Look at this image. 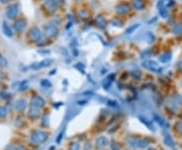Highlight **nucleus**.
I'll list each match as a JSON object with an SVG mask.
<instances>
[{"label": "nucleus", "instance_id": "nucleus-1", "mask_svg": "<svg viewBox=\"0 0 182 150\" xmlns=\"http://www.w3.org/2000/svg\"><path fill=\"white\" fill-rule=\"evenodd\" d=\"M29 37L36 42H41V40L44 39V36H43L42 31H41V29L36 26H33V28L31 29V31H29Z\"/></svg>", "mask_w": 182, "mask_h": 150}, {"label": "nucleus", "instance_id": "nucleus-2", "mask_svg": "<svg viewBox=\"0 0 182 150\" xmlns=\"http://www.w3.org/2000/svg\"><path fill=\"white\" fill-rule=\"evenodd\" d=\"M18 12H19V5L16 3L11 4V5H9L7 9H6V15H7V17L9 19L14 18L18 14Z\"/></svg>", "mask_w": 182, "mask_h": 150}, {"label": "nucleus", "instance_id": "nucleus-3", "mask_svg": "<svg viewBox=\"0 0 182 150\" xmlns=\"http://www.w3.org/2000/svg\"><path fill=\"white\" fill-rule=\"evenodd\" d=\"M31 141L36 142V143H41V142H44L45 139H47V134L42 132V131H36L31 135Z\"/></svg>", "mask_w": 182, "mask_h": 150}, {"label": "nucleus", "instance_id": "nucleus-4", "mask_svg": "<svg viewBox=\"0 0 182 150\" xmlns=\"http://www.w3.org/2000/svg\"><path fill=\"white\" fill-rule=\"evenodd\" d=\"M26 26V21L24 19H17L13 22V29H14L16 32H20L22 31Z\"/></svg>", "mask_w": 182, "mask_h": 150}, {"label": "nucleus", "instance_id": "nucleus-5", "mask_svg": "<svg viewBox=\"0 0 182 150\" xmlns=\"http://www.w3.org/2000/svg\"><path fill=\"white\" fill-rule=\"evenodd\" d=\"M45 30L48 36H55L58 35V28H57V26H55V24L49 23L45 25Z\"/></svg>", "mask_w": 182, "mask_h": 150}, {"label": "nucleus", "instance_id": "nucleus-6", "mask_svg": "<svg viewBox=\"0 0 182 150\" xmlns=\"http://www.w3.org/2000/svg\"><path fill=\"white\" fill-rule=\"evenodd\" d=\"M52 62H53V61L50 60V58H48V60H44V61H42V62H40V63H33L31 68V69H33V70L43 69V68H45V67H48V65H51Z\"/></svg>", "mask_w": 182, "mask_h": 150}, {"label": "nucleus", "instance_id": "nucleus-7", "mask_svg": "<svg viewBox=\"0 0 182 150\" xmlns=\"http://www.w3.org/2000/svg\"><path fill=\"white\" fill-rule=\"evenodd\" d=\"M31 106L36 107V108H42V107L44 106L45 102H44V100H43L41 97L36 96V97H33V99H31Z\"/></svg>", "mask_w": 182, "mask_h": 150}, {"label": "nucleus", "instance_id": "nucleus-8", "mask_svg": "<svg viewBox=\"0 0 182 150\" xmlns=\"http://www.w3.org/2000/svg\"><path fill=\"white\" fill-rule=\"evenodd\" d=\"M2 29H3V32L6 36H8V37H12L13 36L12 29L10 28V26L8 25V23L6 21H3V24H2Z\"/></svg>", "mask_w": 182, "mask_h": 150}, {"label": "nucleus", "instance_id": "nucleus-9", "mask_svg": "<svg viewBox=\"0 0 182 150\" xmlns=\"http://www.w3.org/2000/svg\"><path fill=\"white\" fill-rule=\"evenodd\" d=\"M129 5L126 3H120L117 8V13H119V14H124V13L129 12Z\"/></svg>", "mask_w": 182, "mask_h": 150}, {"label": "nucleus", "instance_id": "nucleus-10", "mask_svg": "<svg viewBox=\"0 0 182 150\" xmlns=\"http://www.w3.org/2000/svg\"><path fill=\"white\" fill-rule=\"evenodd\" d=\"M26 101L22 100V99H20V100H18L16 103H15V109L18 110V111H23L24 108H26Z\"/></svg>", "mask_w": 182, "mask_h": 150}, {"label": "nucleus", "instance_id": "nucleus-11", "mask_svg": "<svg viewBox=\"0 0 182 150\" xmlns=\"http://www.w3.org/2000/svg\"><path fill=\"white\" fill-rule=\"evenodd\" d=\"M133 6L134 8L136 9V10H141V9L144 8L145 3L143 0H134L133 1Z\"/></svg>", "mask_w": 182, "mask_h": 150}, {"label": "nucleus", "instance_id": "nucleus-12", "mask_svg": "<svg viewBox=\"0 0 182 150\" xmlns=\"http://www.w3.org/2000/svg\"><path fill=\"white\" fill-rule=\"evenodd\" d=\"M28 115L31 116V118H36V117H38V115H40V112H38V108L31 106V109H29V111H28Z\"/></svg>", "mask_w": 182, "mask_h": 150}, {"label": "nucleus", "instance_id": "nucleus-13", "mask_svg": "<svg viewBox=\"0 0 182 150\" xmlns=\"http://www.w3.org/2000/svg\"><path fill=\"white\" fill-rule=\"evenodd\" d=\"M159 60H160L162 63L169 62V61L171 60V54H168V53L164 54H162V56H160V58H159Z\"/></svg>", "mask_w": 182, "mask_h": 150}, {"label": "nucleus", "instance_id": "nucleus-14", "mask_svg": "<svg viewBox=\"0 0 182 150\" xmlns=\"http://www.w3.org/2000/svg\"><path fill=\"white\" fill-rule=\"evenodd\" d=\"M8 65V62L6 58H4L3 56H1L0 58V68H5Z\"/></svg>", "mask_w": 182, "mask_h": 150}, {"label": "nucleus", "instance_id": "nucleus-15", "mask_svg": "<svg viewBox=\"0 0 182 150\" xmlns=\"http://www.w3.org/2000/svg\"><path fill=\"white\" fill-rule=\"evenodd\" d=\"M6 115H7V110H6V108L5 107L0 106V117L3 118V117H5Z\"/></svg>", "mask_w": 182, "mask_h": 150}, {"label": "nucleus", "instance_id": "nucleus-16", "mask_svg": "<svg viewBox=\"0 0 182 150\" xmlns=\"http://www.w3.org/2000/svg\"><path fill=\"white\" fill-rule=\"evenodd\" d=\"M173 31H174V33H182V24H178V25L175 26Z\"/></svg>", "mask_w": 182, "mask_h": 150}, {"label": "nucleus", "instance_id": "nucleus-17", "mask_svg": "<svg viewBox=\"0 0 182 150\" xmlns=\"http://www.w3.org/2000/svg\"><path fill=\"white\" fill-rule=\"evenodd\" d=\"M165 141H166V143H167V144L169 145L170 147H173V146H174V141H173L172 138H171V137H169V136H167V137H166Z\"/></svg>", "mask_w": 182, "mask_h": 150}, {"label": "nucleus", "instance_id": "nucleus-18", "mask_svg": "<svg viewBox=\"0 0 182 150\" xmlns=\"http://www.w3.org/2000/svg\"><path fill=\"white\" fill-rule=\"evenodd\" d=\"M27 86H28V83H27V81H23L21 83V86H20V91H24L27 89Z\"/></svg>", "mask_w": 182, "mask_h": 150}, {"label": "nucleus", "instance_id": "nucleus-19", "mask_svg": "<svg viewBox=\"0 0 182 150\" xmlns=\"http://www.w3.org/2000/svg\"><path fill=\"white\" fill-rule=\"evenodd\" d=\"M175 127H177V130H178L180 133H182V121L178 122V123L175 125Z\"/></svg>", "mask_w": 182, "mask_h": 150}, {"label": "nucleus", "instance_id": "nucleus-20", "mask_svg": "<svg viewBox=\"0 0 182 150\" xmlns=\"http://www.w3.org/2000/svg\"><path fill=\"white\" fill-rule=\"evenodd\" d=\"M41 84H42V86H48V87H51V83H49L47 80H43Z\"/></svg>", "mask_w": 182, "mask_h": 150}, {"label": "nucleus", "instance_id": "nucleus-21", "mask_svg": "<svg viewBox=\"0 0 182 150\" xmlns=\"http://www.w3.org/2000/svg\"><path fill=\"white\" fill-rule=\"evenodd\" d=\"M138 26H139V25H134V26L129 27V29H127V31H126V32H127V33H131L132 31H134V29H136V27H138Z\"/></svg>", "mask_w": 182, "mask_h": 150}, {"label": "nucleus", "instance_id": "nucleus-22", "mask_svg": "<svg viewBox=\"0 0 182 150\" xmlns=\"http://www.w3.org/2000/svg\"><path fill=\"white\" fill-rule=\"evenodd\" d=\"M8 1H10V0H0V3L4 4V3H6V2H8Z\"/></svg>", "mask_w": 182, "mask_h": 150}, {"label": "nucleus", "instance_id": "nucleus-23", "mask_svg": "<svg viewBox=\"0 0 182 150\" xmlns=\"http://www.w3.org/2000/svg\"><path fill=\"white\" fill-rule=\"evenodd\" d=\"M1 56H1V54H0V58H1Z\"/></svg>", "mask_w": 182, "mask_h": 150}]
</instances>
